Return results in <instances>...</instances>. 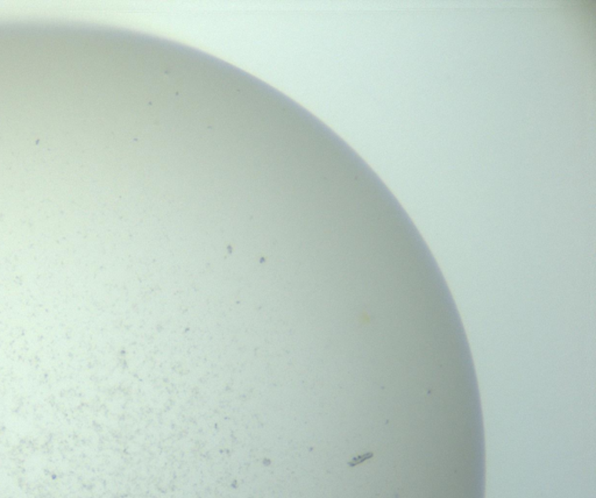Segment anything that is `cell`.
Returning a JSON list of instances; mask_svg holds the SVG:
<instances>
[{
  "instance_id": "cell-1",
  "label": "cell",
  "mask_w": 596,
  "mask_h": 498,
  "mask_svg": "<svg viewBox=\"0 0 596 498\" xmlns=\"http://www.w3.org/2000/svg\"><path fill=\"white\" fill-rule=\"evenodd\" d=\"M373 456H374L373 453H366V454L360 455V456H356V458L352 459V460L349 462V465H351V467H353V465H360V463L366 461L368 459L373 458Z\"/></svg>"
}]
</instances>
